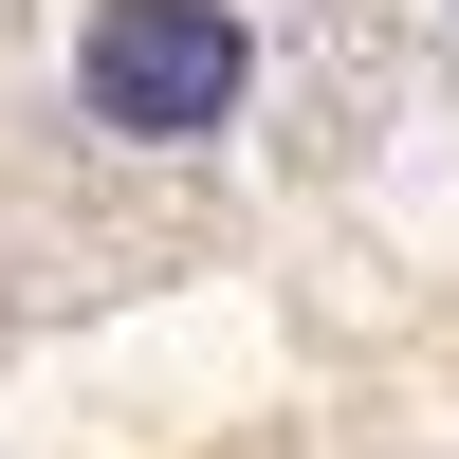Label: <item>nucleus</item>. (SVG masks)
Masks as SVG:
<instances>
[{
  "label": "nucleus",
  "instance_id": "1",
  "mask_svg": "<svg viewBox=\"0 0 459 459\" xmlns=\"http://www.w3.org/2000/svg\"><path fill=\"white\" fill-rule=\"evenodd\" d=\"M239 92H257L239 0H92V37H74V110L110 147H221Z\"/></svg>",
  "mask_w": 459,
  "mask_h": 459
}]
</instances>
